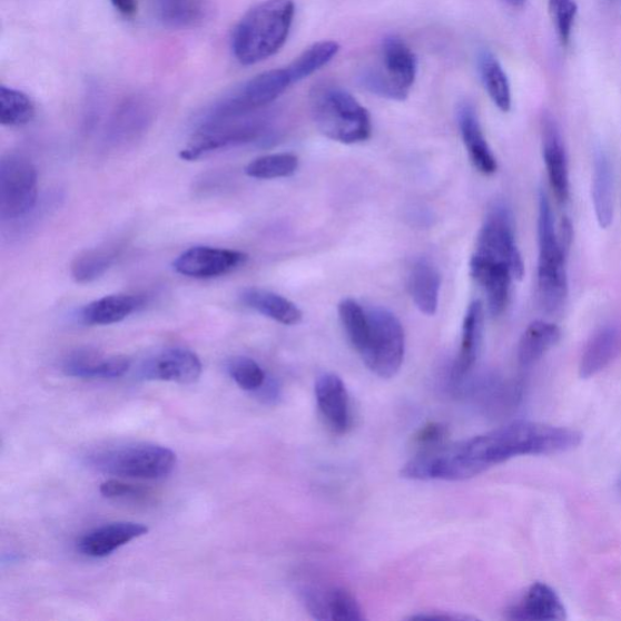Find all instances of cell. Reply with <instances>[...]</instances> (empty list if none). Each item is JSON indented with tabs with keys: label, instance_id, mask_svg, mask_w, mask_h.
<instances>
[{
	"label": "cell",
	"instance_id": "6da1fadb",
	"mask_svg": "<svg viewBox=\"0 0 621 621\" xmlns=\"http://www.w3.org/2000/svg\"><path fill=\"white\" fill-rule=\"evenodd\" d=\"M582 440L575 430L515 422L484 435L417 453L403 466L401 476L414 481H464L512 457L572 451Z\"/></svg>",
	"mask_w": 621,
	"mask_h": 621
},
{
	"label": "cell",
	"instance_id": "7a4b0ae2",
	"mask_svg": "<svg viewBox=\"0 0 621 621\" xmlns=\"http://www.w3.org/2000/svg\"><path fill=\"white\" fill-rule=\"evenodd\" d=\"M294 17L293 0H265L250 9L234 31L237 61L252 66L276 56L287 43Z\"/></svg>",
	"mask_w": 621,
	"mask_h": 621
},
{
	"label": "cell",
	"instance_id": "3957f363",
	"mask_svg": "<svg viewBox=\"0 0 621 621\" xmlns=\"http://www.w3.org/2000/svg\"><path fill=\"white\" fill-rule=\"evenodd\" d=\"M309 106L324 137L346 145L371 138V116L347 90L332 85L317 86L310 91Z\"/></svg>",
	"mask_w": 621,
	"mask_h": 621
},
{
	"label": "cell",
	"instance_id": "277c9868",
	"mask_svg": "<svg viewBox=\"0 0 621 621\" xmlns=\"http://www.w3.org/2000/svg\"><path fill=\"white\" fill-rule=\"evenodd\" d=\"M538 287L540 300L549 313L556 310L569 293L565 250L560 245L550 200L544 191L539 194L538 216Z\"/></svg>",
	"mask_w": 621,
	"mask_h": 621
},
{
	"label": "cell",
	"instance_id": "5b68a950",
	"mask_svg": "<svg viewBox=\"0 0 621 621\" xmlns=\"http://www.w3.org/2000/svg\"><path fill=\"white\" fill-rule=\"evenodd\" d=\"M379 59V63L363 70L361 85L374 96L406 100L417 76L415 53L401 38L391 36L383 40Z\"/></svg>",
	"mask_w": 621,
	"mask_h": 621
},
{
	"label": "cell",
	"instance_id": "8992f818",
	"mask_svg": "<svg viewBox=\"0 0 621 621\" xmlns=\"http://www.w3.org/2000/svg\"><path fill=\"white\" fill-rule=\"evenodd\" d=\"M92 464L114 476L137 480H160L177 465V455L161 445L135 444L99 453Z\"/></svg>",
	"mask_w": 621,
	"mask_h": 621
},
{
	"label": "cell",
	"instance_id": "52a82bcc",
	"mask_svg": "<svg viewBox=\"0 0 621 621\" xmlns=\"http://www.w3.org/2000/svg\"><path fill=\"white\" fill-rule=\"evenodd\" d=\"M367 315L369 339L361 357L375 375L390 379L400 372L406 351L402 324L383 307H371Z\"/></svg>",
	"mask_w": 621,
	"mask_h": 621
},
{
	"label": "cell",
	"instance_id": "ba28073f",
	"mask_svg": "<svg viewBox=\"0 0 621 621\" xmlns=\"http://www.w3.org/2000/svg\"><path fill=\"white\" fill-rule=\"evenodd\" d=\"M38 174L29 158L7 155L0 159V219L17 220L37 204Z\"/></svg>",
	"mask_w": 621,
	"mask_h": 621
},
{
	"label": "cell",
	"instance_id": "9c48e42d",
	"mask_svg": "<svg viewBox=\"0 0 621 621\" xmlns=\"http://www.w3.org/2000/svg\"><path fill=\"white\" fill-rule=\"evenodd\" d=\"M293 85L287 67L255 76L216 103L206 121L247 116L277 100Z\"/></svg>",
	"mask_w": 621,
	"mask_h": 621
},
{
	"label": "cell",
	"instance_id": "30bf717a",
	"mask_svg": "<svg viewBox=\"0 0 621 621\" xmlns=\"http://www.w3.org/2000/svg\"><path fill=\"white\" fill-rule=\"evenodd\" d=\"M265 129L263 120L247 116L205 121L193 141L180 152V158L196 160L225 147L252 142L259 139Z\"/></svg>",
	"mask_w": 621,
	"mask_h": 621
},
{
	"label": "cell",
	"instance_id": "8fae6325",
	"mask_svg": "<svg viewBox=\"0 0 621 621\" xmlns=\"http://www.w3.org/2000/svg\"><path fill=\"white\" fill-rule=\"evenodd\" d=\"M476 254L506 264L514 278H523L524 264L516 246L512 216L505 206L497 205L490 211L481 228Z\"/></svg>",
	"mask_w": 621,
	"mask_h": 621
},
{
	"label": "cell",
	"instance_id": "7c38bea8",
	"mask_svg": "<svg viewBox=\"0 0 621 621\" xmlns=\"http://www.w3.org/2000/svg\"><path fill=\"white\" fill-rule=\"evenodd\" d=\"M247 259V254L238 250L194 247L184 252L172 266L183 276L207 279L231 274Z\"/></svg>",
	"mask_w": 621,
	"mask_h": 621
},
{
	"label": "cell",
	"instance_id": "4fadbf2b",
	"mask_svg": "<svg viewBox=\"0 0 621 621\" xmlns=\"http://www.w3.org/2000/svg\"><path fill=\"white\" fill-rule=\"evenodd\" d=\"M140 374L145 381L194 384L200 377L201 362L190 349L171 347L148 358Z\"/></svg>",
	"mask_w": 621,
	"mask_h": 621
},
{
	"label": "cell",
	"instance_id": "5bb4252c",
	"mask_svg": "<svg viewBox=\"0 0 621 621\" xmlns=\"http://www.w3.org/2000/svg\"><path fill=\"white\" fill-rule=\"evenodd\" d=\"M470 273L487 296L491 315H502L509 303L511 279L514 278L510 267L475 253L470 262Z\"/></svg>",
	"mask_w": 621,
	"mask_h": 621
},
{
	"label": "cell",
	"instance_id": "9a60e30c",
	"mask_svg": "<svg viewBox=\"0 0 621 621\" xmlns=\"http://www.w3.org/2000/svg\"><path fill=\"white\" fill-rule=\"evenodd\" d=\"M130 368L125 356H105L97 349L79 348L67 356L62 364L66 375L79 379H117Z\"/></svg>",
	"mask_w": 621,
	"mask_h": 621
},
{
	"label": "cell",
	"instance_id": "2e32d148",
	"mask_svg": "<svg viewBox=\"0 0 621 621\" xmlns=\"http://www.w3.org/2000/svg\"><path fill=\"white\" fill-rule=\"evenodd\" d=\"M315 395L324 421L336 434H346L353 418L347 390L341 377L333 373L321 375L316 382Z\"/></svg>",
	"mask_w": 621,
	"mask_h": 621
},
{
	"label": "cell",
	"instance_id": "e0dca14e",
	"mask_svg": "<svg viewBox=\"0 0 621 621\" xmlns=\"http://www.w3.org/2000/svg\"><path fill=\"white\" fill-rule=\"evenodd\" d=\"M308 613L317 620L361 621V605L353 593L342 586L309 589L306 599Z\"/></svg>",
	"mask_w": 621,
	"mask_h": 621
},
{
	"label": "cell",
	"instance_id": "ac0fdd59",
	"mask_svg": "<svg viewBox=\"0 0 621 621\" xmlns=\"http://www.w3.org/2000/svg\"><path fill=\"white\" fill-rule=\"evenodd\" d=\"M148 533L146 525L135 522H115L92 530L78 542V550L85 556L103 559L116 550Z\"/></svg>",
	"mask_w": 621,
	"mask_h": 621
},
{
	"label": "cell",
	"instance_id": "d6986e66",
	"mask_svg": "<svg viewBox=\"0 0 621 621\" xmlns=\"http://www.w3.org/2000/svg\"><path fill=\"white\" fill-rule=\"evenodd\" d=\"M511 620H565V607L556 591L543 583L533 584L507 612Z\"/></svg>",
	"mask_w": 621,
	"mask_h": 621
},
{
	"label": "cell",
	"instance_id": "ffe728a7",
	"mask_svg": "<svg viewBox=\"0 0 621 621\" xmlns=\"http://www.w3.org/2000/svg\"><path fill=\"white\" fill-rule=\"evenodd\" d=\"M543 157L549 181L561 204L570 198V171L561 135L552 120H546L543 130Z\"/></svg>",
	"mask_w": 621,
	"mask_h": 621
},
{
	"label": "cell",
	"instance_id": "44dd1931",
	"mask_svg": "<svg viewBox=\"0 0 621 621\" xmlns=\"http://www.w3.org/2000/svg\"><path fill=\"white\" fill-rule=\"evenodd\" d=\"M457 121L472 164L485 175L494 174L497 169L496 159L484 138L474 106L463 103L459 108Z\"/></svg>",
	"mask_w": 621,
	"mask_h": 621
},
{
	"label": "cell",
	"instance_id": "7402d4cb",
	"mask_svg": "<svg viewBox=\"0 0 621 621\" xmlns=\"http://www.w3.org/2000/svg\"><path fill=\"white\" fill-rule=\"evenodd\" d=\"M592 201L601 228H609L614 218V175L611 159L602 150L595 155L592 175Z\"/></svg>",
	"mask_w": 621,
	"mask_h": 621
},
{
	"label": "cell",
	"instance_id": "603a6c76",
	"mask_svg": "<svg viewBox=\"0 0 621 621\" xmlns=\"http://www.w3.org/2000/svg\"><path fill=\"white\" fill-rule=\"evenodd\" d=\"M144 305L141 296L116 294L87 305L80 310V321L87 326H110L128 318Z\"/></svg>",
	"mask_w": 621,
	"mask_h": 621
},
{
	"label": "cell",
	"instance_id": "cb8c5ba5",
	"mask_svg": "<svg viewBox=\"0 0 621 621\" xmlns=\"http://www.w3.org/2000/svg\"><path fill=\"white\" fill-rule=\"evenodd\" d=\"M240 299L248 307L258 310L259 314L268 318L285 324V326H295L303 319V313L298 306L273 292L247 288L241 292Z\"/></svg>",
	"mask_w": 621,
	"mask_h": 621
},
{
	"label": "cell",
	"instance_id": "d4e9b609",
	"mask_svg": "<svg viewBox=\"0 0 621 621\" xmlns=\"http://www.w3.org/2000/svg\"><path fill=\"white\" fill-rule=\"evenodd\" d=\"M620 349V334L614 327H604L593 335L580 361V376L589 379L603 371Z\"/></svg>",
	"mask_w": 621,
	"mask_h": 621
},
{
	"label": "cell",
	"instance_id": "484cf974",
	"mask_svg": "<svg viewBox=\"0 0 621 621\" xmlns=\"http://www.w3.org/2000/svg\"><path fill=\"white\" fill-rule=\"evenodd\" d=\"M408 288L412 299L423 314H436L441 289V277L436 267L426 260L417 262L411 269Z\"/></svg>",
	"mask_w": 621,
	"mask_h": 621
},
{
	"label": "cell",
	"instance_id": "4316f807",
	"mask_svg": "<svg viewBox=\"0 0 621 621\" xmlns=\"http://www.w3.org/2000/svg\"><path fill=\"white\" fill-rule=\"evenodd\" d=\"M562 337L556 324L535 321L523 333L519 345V361L524 367L532 366L542 358L548 351L556 346Z\"/></svg>",
	"mask_w": 621,
	"mask_h": 621
},
{
	"label": "cell",
	"instance_id": "83f0119b",
	"mask_svg": "<svg viewBox=\"0 0 621 621\" xmlns=\"http://www.w3.org/2000/svg\"><path fill=\"white\" fill-rule=\"evenodd\" d=\"M483 329L482 303L475 300L469 308L464 319L463 341L455 363V376L462 379L475 366Z\"/></svg>",
	"mask_w": 621,
	"mask_h": 621
},
{
	"label": "cell",
	"instance_id": "f1b7e54d",
	"mask_svg": "<svg viewBox=\"0 0 621 621\" xmlns=\"http://www.w3.org/2000/svg\"><path fill=\"white\" fill-rule=\"evenodd\" d=\"M481 82L499 110L509 112L512 105L511 87L503 66L490 51H482L479 57Z\"/></svg>",
	"mask_w": 621,
	"mask_h": 621
},
{
	"label": "cell",
	"instance_id": "f546056e",
	"mask_svg": "<svg viewBox=\"0 0 621 621\" xmlns=\"http://www.w3.org/2000/svg\"><path fill=\"white\" fill-rule=\"evenodd\" d=\"M339 50V45L333 40H323V42L307 48L300 57L287 66L293 83H299L322 70L324 66L334 60Z\"/></svg>",
	"mask_w": 621,
	"mask_h": 621
},
{
	"label": "cell",
	"instance_id": "4dcf8cb0",
	"mask_svg": "<svg viewBox=\"0 0 621 621\" xmlns=\"http://www.w3.org/2000/svg\"><path fill=\"white\" fill-rule=\"evenodd\" d=\"M36 106L32 99L21 90L0 87V124L7 127H20L33 119Z\"/></svg>",
	"mask_w": 621,
	"mask_h": 621
},
{
	"label": "cell",
	"instance_id": "1f68e13d",
	"mask_svg": "<svg viewBox=\"0 0 621 621\" xmlns=\"http://www.w3.org/2000/svg\"><path fill=\"white\" fill-rule=\"evenodd\" d=\"M117 258L116 248H97L79 254L71 265V275L78 283L100 278Z\"/></svg>",
	"mask_w": 621,
	"mask_h": 621
},
{
	"label": "cell",
	"instance_id": "d6a6232c",
	"mask_svg": "<svg viewBox=\"0 0 621 621\" xmlns=\"http://www.w3.org/2000/svg\"><path fill=\"white\" fill-rule=\"evenodd\" d=\"M339 316L348 341L361 355L369 339L367 309H364L354 299H344L339 305Z\"/></svg>",
	"mask_w": 621,
	"mask_h": 621
},
{
	"label": "cell",
	"instance_id": "836d02e7",
	"mask_svg": "<svg viewBox=\"0 0 621 621\" xmlns=\"http://www.w3.org/2000/svg\"><path fill=\"white\" fill-rule=\"evenodd\" d=\"M299 168V159L292 154L267 155L254 159L246 167L248 177L262 180L288 178Z\"/></svg>",
	"mask_w": 621,
	"mask_h": 621
},
{
	"label": "cell",
	"instance_id": "e575fe53",
	"mask_svg": "<svg viewBox=\"0 0 621 621\" xmlns=\"http://www.w3.org/2000/svg\"><path fill=\"white\" fill-rule=\"evenodd\" d=\"M150 119V107L140 98H131L120 106L114 118V132L135 134L147 125Z\"/></svg>",
	"mask_w": 621,
	"mask_h": 621
},
{
	"label": "cell",
	"instance_id": "d590c367",
	"mask_svg": "<svg viewBox=\"0 0 621 621\" xmlns=\"http://www.w3.org/2000/svg\"><path fill=\"white\" fill-rule=\"evenodd\" d=\"M227 371L235 383L249 393H258L267 381L264 369L249 357L237 356L229 359Z\"/></svg>",
	"mask_w": 621,
	"mask_h": 621
},
{
	"label": "cell",
	"instance_id": "8d00e7d4",
	"mask_svg": "<svg viewBox=\"0 0 621 621\" xmlns=\"http://www.w3.org/2000/svg\"><path fill=\"white\" fill-rule=\"evenodd\" d=\"M161 21L172 27H187L199 20V0H158Z\"/></svg>",
	"mask_w": 621,
	"mask_h": 621
},
{
	"label": "cell",
	"instance_id": "74e56055",
	"mask_svg": "<svg viewBox=\"0 0 621 621\" xmlns=\"http://www.w3.org/2000/svg\"><path fill=\"white\" fill-rule=\"evenodd\" d=\"M549 9L561 43H570L578 13L575 0H549Z\"/></svg>",
	"mask_w": 621,
	"mask_h": 621
},
{
	"label": "cell",
	"instance_id": "f35d334b",
	"mask_svg": "<svg viewBox=\"0 0 621 621\" xmlns=\"http://www.w3.org/2000/svg\"><path fill=\"white\" fill-rule=\"evenodd\" d=\"M448 436L450 428L447 425L430 423L416 432L412 443L417 453H423L440 448L441 445L447 443Z\"/></svg>",
	"mask_w": 621,
	"mask_h": 621
},
{
	"label": "cell",
	"instance_id": "ab89813d",
	"mask_svg": "<svg viewBox=\"0 0 621 621\" xmlns=\"http://www.w3.org/2000/svg\"><path fill=\"white\" fill-rule=\"evenodd\" d=\"M100 492L105 497L108 499H141L147 496V491L139 487V485H134L125 483L118 480H108L101 484Z\"/></svg>",
	"mask_w": 621,
	"mask_h": 621
},
{
	"label": "cell",
	"instance_id": "60d3db41",
	"mask_svg": "<svg viewBox=\"0 0 621 621\" xmlns=\"http://www.w3.org/2000/svg\"><path fill=\"white\" fill-rule=\"evenodd\" d=\"M558 237L562 248L569 253L573 240V226L569 218H562Z\"/></svg>",
	"mask_w": 621,
	"mask_h": 621
},
{
	"label": "cell",
	"instance_id": "b9f144b4",
	"mask_svg": "<svg viewBox=\"0 0 621 621\" xmlns=\"http://www.w3.org/2000/svg\"><path fill=\"white\" fill-rule=\"evenodd\" d=\"M111 3L126 18H132L138 12V0H111Z\"/></svg>",
	"mask_w": 621,
	"mask_h": 621
},
{
	"label": "cell",
	"instance_id": "7bdbcfd3",
	"mask_svg": "<svg viewBox=\"0 0 621 621\" xmlns=\"http://www.w3.org/2000/svg\"><path fill=\"white\" fill-rule=\"evenodd\" d=\"M505 2L509 3V4L512 6V7L520 8V7H523V6H524V3L526 2V0H505Z\"/></svg>",
	"mask_w": 621,
	"mask_h": 621
}]
</instances>
